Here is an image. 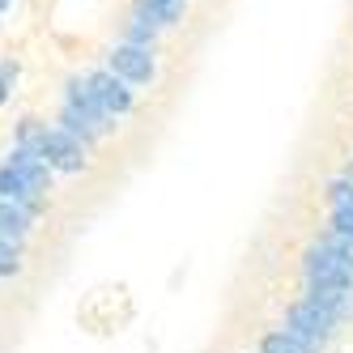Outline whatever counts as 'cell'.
Wrapping results in <instances>:
<instances>
[{
    "instance_id": "6da1fadb",
    "label": "cell",
    "mask_w": 353,
    "mask_h": 353,
    "mask_svg": "<svg viewBox=\"0 0 353 353\" xmlns=\"http://www.w3.org/2000/svg\"><path fill=\"white\" fill-rule=\"evenodd\" d=\"M281 327L290 336H298L307 349H315V353H323L327 345L336 341V332H341V323L327 315L319 302H311V298H294L290 307H285V319H281Z\"/></svg>"
},
{
    "instance_id": "7a4b0ae2",
    "label": "cell",
    "mask_w": 353,
    "mask_h": 353,
    "mask_svg": "<svg viewBox=\"0 0 353 353\" xmlns=\"http://www.w3.org/2000/svg\"><path fill=\"white\" fill-rule=\"evenodd\" d=\"M302 290H345L353 285V260H345L341 251L323 247L319 239L307 243V251H302Z\"/></svg>"
},
{
    "instance_id": "3957f363",
    "label": "cell",
    "mask_w": 353,
    "mask_h": 353,
    "mask_svg": "<svg viewBox=\"0 0 353 353\" xmlns=\"http://www.w3.org/2000/svg\"><path fill=\"white\" fill-rule=\"evenodd\" d=\"M81 81H85V90L94 94V103L103 107L111 119L137 111V94H132V85H123L111 68H90V72H81Z\"/></svg>"
},
{
    "instance_id": "277c9868",
    "label": "cell",
    "mask_w": 353,
    "mask_h": 353,
    "mask_svg": "<svg viewBox=\"0 0 353 353\" xmlns=\"http://www.w3.org/2000/svg\"><path fill=\"white\" fill-rule=\"evenodd\" d=\"M107 68L123 85H154L158 81V60L149 47H132V43H115L107 52Z\"/></svg>"
},
{
    "instance_id": "5b68a950",
    "label": "cell",
    "mask_w": 353,
    "mask_h": 353,
    "mask_svg": "<svg viewBox=\"0 0 353 353\" xmlns=\"http://www.w3.org/2000/svg\"><path fill=\"white\" fill-rule=\"evenodd\" d=\"M43 162L56 174H81V170H90V149L77 137H68L64 128H52L47 145H43Z\"/></svg>"
},
{
    "instance_id": "8992f818",
    "label": "cell",
    "mask_w": 353,
    "mask_h": 353,
    "mask_svg": "<svg viewBox=\"0 0 353 353\" xmlns=\"http://www.w3.org/2000/svg\"><path fill=\"white\" fill-rule=\"evenodd\" d=\"M0 200H9V205H21L30 217H39V213L47 209V196H43V192H34V188L21 179L13 166H0Z\"/></svg>"
},
{
    "instance_id": "52a82bcc",
    "label": "cell",
    "mask_w": 353,
    "mask_h": 353,
    "mask_svg": "<svg viewBox=\"0 0 353 353\" xmlns=\"http://www.w3.org/2000/svg\"><path fill=\"white\" fill-rule=\"evenodd\" d=\"M5 166H13L21 179H26L34 192H52V179H56V170L47 166L43 158H34V154H26V149H9V158H5Z\"/></svg>"
},
{
    "instance_id": "ba28073f",
    "label": "cell",
    "mask_w": 353,
    "mask_h": 353,
    "mask_svg": "<svg viewBox=\"0 0 353 353\" xmlns=\"http://www.w3.org/2000/svg\"><path fill=\"white\" fill-rule=\"evenodd\" d=\"M30 230H34V217L21 209V205H9V200H0V239L13 243V247H21V243L30 239Z\"/></svg>"
},
{
    "instance_id": "9c48e42d",
    "label": "cell",
    "mask_w": 353,
    "mask_h": 353,
    "mask_svg": "<svg viewBox=\"0 0 353 353\" xmlns=\"http://www.w3.org/2000/svg\"><path fill=\"white\" fill-rule=\"evenodd\" d=\"M158 34H162V26H158V21L149 17V13H145L141 5H132L128 21H123V43H132V47H149V52H154Z\"/></svg>"
},
{
    "instance_id": "30bf717a",
    "label": "cell",
    "mask_w": 353,
    "mask_h": 353,
    "mask_svg": "<svg viewBox=\"0 0 353 353\" xmlns=\"http://www.w3.org/2000/svg\"><path fill=\"white\" fill-rule=\"evenodd\" d=\"M137 5L158 21V26H183V17H188V0H137Z\"/></svg>"
},
{
    "instance_id": "8fae6325",
    "label": "cell",
    "mask_w": 353,
    "mask_h": 353,
    "mask_svg": "<svg viewBox=\"0 0 353 353\" xmlns=\"http://www.w3.org/2000/svg\"><path fill=\"white\" fill-rule=\"evenodd\" d=\"M47 123L43 119H34V115H26L17 123V145L13 149H26V154H34V158H43V145H47Z\"/></svg>"
},
{
    "instance_id": "7c38bea8",
    "label": "cell",
    "mask_w": 353,
    "mask_h": 353,
    "mask_svg": "<svg viewBox=\"0 0 353 353\" xmlns=\"http://www.w3.org/2000/svg\"><path fill=\"white\" fill-rule=\"evenodd\" d=\"M323 205H327V213H353V179H345V174L327 179V188H323Z\"/></svg>"
},
{
    "instance_id": "4fadbf2b",
    "label": "cell",
    "mask_w": 353,
    "mask_h": 353,
    "mask_svg": "<svg viewBox=\"0 0 353 353\" xmlns=\"http://www.w3.org/2000/svg\"><path fill=\"white\" fill-rule=\"evenodd\" d=\"M256 353H315V349H307L298 336H290L285 327H268V332L260 336V349Z\"/></svg>"
},
{
    "instance_id": "5bb4252c",
    "label": "cell",
    "mask_w": 353,
    "mask_h": 353,
    "mask_svg": "<svg viewBox=\"0 0 353 353\" xmlns=\"http://www.w3.org/2000/svg\"><path fill=\"white\" fill-rule=\"evenodd\" d=\"M21 247H13V243H5L0 239V281H5V276H21Z\"/></svg>"
},
{
    "instance_id": "9a60e30c",
    "label": "cell",
    "mask_w": 353,
    "mask_h": 353,
    "mask_svg": "<svg viewBox=\"0 0 353 353\" xmlns=\"http://www.w3.org/2000/svg\"><path fill=\"white\" fill-rule=\"evenodd\" d=\"M319 243H323V247H332V251H341L345 260H353V239H349V234H341V230H327V225H323Z\"/></svg>"
},
{
    "instance_id": "2e32d148",
    "label": "cell",
    "mask_w": 353,
    "mask_h": 353,
    "mask_svg": "<svg viewBox=\"0 0 353 353\" xmlns=\"http://www.w3.org/2000/svg\"><path fill=\"white\" fill-rule=\"evenodd\" d=\"M13 77H17V64H13V60H5V64H0V81H5V85H9Z\"/></svg>"
},
{
    "instance_id": "e0dca14e",
    "label": "cell",
    "mask_w": 353,
    "mask_h": 353,
    "mask_svg": "<svg viewBox=\"0 0 353 353\" xmlns=\"http://www.w3.org/2000/svg\"><path fill=\"white\" fill-rule=\"evenodd\" d=\"M5 98H9V85H5V81H0V107H5Z\"/></svg>"
},
{
    "instance_id": "ac0fdd59",
    "label": "cell",
    "mask_w": 353,
    "mask_h": 353,
    "mask_svg": "<svg viewBox=\"0 0 353 353\" xmlns=\"http://www.w3.org/2000/svg\"><path fill=\"white\" fill-rule=\"evenodd\" d=\"M345 179H353V162H349V166H345Z\"/></svg>"
},
{
    "instance_id": "d6986e66",
    "label": "cell",
    "mask_w": 353,
    "mask_h": 353,
    "mask_svg": "<svg viewBox=\"0 0 353 353\" xmlns=\"http://www.w3.org/2000/svg\"><path fill=\"white\" fill-rule=\"evenodd\" d=\"M5 5H9V0H0V9H5Z\"/></svg>"
}]
</instances>
